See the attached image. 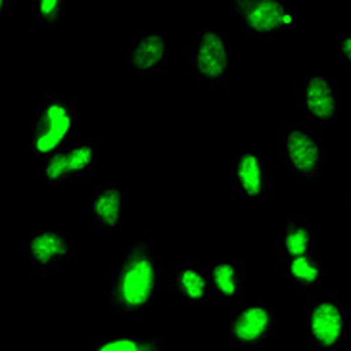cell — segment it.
<instances>
[{
  "label": "cell",
  "mask_w": 351,
  "mask_h": 351,
  "mask_svg": "<svg viewBox=\"0 0 351 351\" xmlns=\"http://www.w3.org/2000/svg\"><path fill=\"white\" fill-rule=\"evenodd\" d=\"M162 261L152 242L136 240L108 269V300L123 319H148L162 285Z\"/></svg>",
  "instance_id": "cell-1"
},
{
  "label": "cell",
  "mask_w": 351,
  "mask_h": 351,
  "mask_svg": "<svg viewBox=\"0 0 351 351\" xmlns=\"http://www.w3.org/2000/svg\"><path fill=\"white\" fill-rule=\"evenodd\" d=\"M79 115L75 102L66 95L50 93L38 106L31 123L29 150L35 160H47L75 141Z\"/></svg>",
  "instance_id": "cell-2"
},
{
  "label": "cell",
  "mask_w": 351,
  "mask_h": 351,
  "mask_svg": "<svg viewBox=\"0 0 351 351\" xmlns=\"http://www.w3.org/2000/svg\"><path fill=\"white\" fill-rule=\"evenodd\" d=\"M305 336L311 351H346L351 346V309L340 295L317 292L305 309Z\"/></svg>",
  "instance_id": "cell-3"
},
{
  "label": "cell",
  "mask_w": 351,
  "mask_h": 351,
  "mask_svg": "<svg viewBox=\"0 0 351 351\" xmlns=\"http://www.w3.org/2000/svg\"><path fill=\"white\" fill-rule=\"evenodd\" d=\"M276 156L280 167L295 182L311 184L323 173L321 136L313 123H282L276 129Z\"/></svg>",
  "instance_id": "cell-4"
},
{
  "label": "cell",
  "mask_w": 351,
  "mask_h": 351,
  "mask_svg": "<svg viewBox=\"0 0 351 351\" xmlns=\"http://www.w3.org/2000/svg\"><path fill=\"white\" fill-rule=\"evenodd\" d=\"M276 309L259 302L232 307L225 321V340L234 351H267L276 342Z\"/></svg>",
  "instance_id": "cell-5"
},
{
  "label": "cell",
  "mask_w": 351,
  "mask_h": 351,
  "mask_svg": "<svg viewBox=\"0 0 351 351\" xmlns=\"http://www.w3.org/2000/svg\"><path fill=\"white\" fill-rule=\"evenodd\" d=\"M186 73L206 90H217L230 79V45L221 31H202L190 48Z\"/></svg>",
  "instance_id": "cell-6"
},
{
  "label": "cell",
  "mask_w": 351,
  "mask_h": 351,
  "mask_svg": "<svg viewBox=\"0 0 351 351\" xmlns=\"http://www.w3.org/2000/svg\"><path fill=\"white\" fill-rule=\"evenodd\" d=\"M237 21L257 43L280 37L292 25V2L288 0H232Z\"/></svg>",
  "instance_id": "cell-7"
},
{
  "label": "cell",
  "mask_w": 351,
  "mask_h": 351,
  "mask_svg": "<svg viewBox=\"0 0 351 351\" xmlns=\"http://www.w3.org/2000/svg\"><path fill=\"white\" fill-rule=\"evenodd\" d=\"M98 144L93 138H75L73 143L47 158L33 171L35 179L48 184L60 182H85L98 163Z\"/></svg>",
  "instance_id": "cell-8"
},
{
  "label": "cell",
  "mask_w": 351,
  "mask_h": 351,
  "mask_svg": "<svg viewBox=\"0 0 351 351\" xmlns=\"http://www.w3.org/2000/svg\"><path fill=\"white\" fill-rule=\"evenodd\" d=\"M31 271L37 276L54 275L77 259V232L37 230L25 242Z\"/></svg>",
  "instance_id": "cell-9"
},
{
  "label": "cell",
  "mask_w": 351,
  "mask_h": 351,
  "mask_svg": "<svg viewBox=\"0 0 351 351\" xmlns=\"http://www.w3.org/2000/svg\"><path fill=\"white\" fill-rule=\"evenodd\" d=\"M295 104L307 115L309 123L328 125L338 119L340 90L336 79L321 73H307L295 81Z\"/></svg>",
  "instance_id": "cell-10"
},
{
  "label": "cell",
  "mask_w": 351,
  "mask_h": 351,
  "mask_svg": "<svg viewBox=\"0 0 351 351\" xmlns=\"http://www.w3.org/2000/svg\"><path fill=\"white\" fill-rule=\"evenodd\" d=\"M230 190L232 196L246 202H259L269 198L275 175L271 173V167L261 154L246 152L238 154L230 165Z\"/></svg>",
  "instance_id": "cell-11"
},
{
  "label": "cell",
  "mask_w": 351,
  "mask_h": 351,
  "mask_svg": "<svg viewBox=\"0 0 351 351\" xmlns=\"http://www.w3.org/2000/svg\"><path fill=\"white\" fill-rule=\"evenodd\" d=\"M163 288L179 304L206 307L213 302L209 288V269L206 263L175 261L169 267Z\"/></svg>",
  "instance_id": "cell-12"
},
{
  "label": "cell",
  "mask_w": 351,
  "mask_h": 351,
  "mask_svg": "<svg viewBox=\"0 0 351 351\" xmlns=\"http://www.w3.org/2000/svg\"><path fill=\"white\" fill-rule=\"evenodd\" d=\"M169 66V37L143 31L125 52V71L131 77H163Z\"/></svg>",
  "instance_id": "cell-13"
},
{
  "label": "cell",
  "mask_w": 351,
  "mask_h": 351,
  "mask_svg": "<svg viewBox=\"0 0 351 351\" xmlns=\"http://www.w3.org/2000/svg\"><path fill=\"white\" fill-rule=\"evenodd\" d=\"M209 288L213 302L237 307L246 295V263L242 261H217L208 265Z\"/></svg>",
  "instance_id": "cell-14"
},
{
  "label": "cell",
  "mask_w": 351,
  "mask_h": 351,
  "mask_svg": "<svg viewBox=\"0 0 351 351\" xmlns=\"http://www.w3.org/2000/svg\"><path fill=\"white\" fill-rule=\"evenodd\" d=\"M278 252L280 256L323 257L321 232L307 217L285 219L278 234Z\"/></svg>",
  "instance_id": "cell-15"
},
{
  "label": "cell",
  "mask_w": 351,
  "mask_h": 351,
  "mask_svg": "<svg viewBox=\"0 0 351 351\" xmlns=\"http://www.w3.org/2000/svg\"><path fill=\"white\" fill-rule=\"evenodd\" d=\"M280 276L290 282L292 288L307 294L321 292L323 286V257L319 256H278Z\"/></svg>",
  "instance_id": "cell-16"
},
{
  "label": "cell",
  "mask_w": 351,
  "mask_h": 351,
  "mask_svg": "<svg viewBox=\"0 0 351 351\" xmlns=\"http://www.w3.org/2000/svg\"><path fill=\"white\" fill-rule=\"evenodd\" d=\"M123 189L115 184H100L93 190L90 221L96 230H115L123 227Z\"/></svg>",
  "instance_id": "cell-17"
},
{
  "label": "cell",
  "mask_w": 351,
  "mask_h": 351,
  "mask_svg": "<svg viewBox=\"0 0 351 351\" xmlns=\"http://www.w3.org/2000/svg\"><path fill=\"white\" fill-rule=\"evenodd\" d=\"M86 351H165V340L144 336H112L98 338Z\"/></svg>",
  "instance_id": "cell-18"
},
{
  "label": "cell",
  "mask_w": 351,
  "mask_h": 351,
  "mask_svg": "<svg viewBox=\"0 0 351 351\" xmlns=\"http://www.w3.org/2000/svg\"><path fill=\"white\" fill-rule=\"evenodd\" d=\"M64 10L56 0H37L31 6V25L37 29H58L62 25Z\"/></svg>",
  "instance_id": "cell-19"
},
{
  "label": "cell",
  "mask_w": 351,
  "mask_h": 351,
  "mask_svg": "<svg viewBox=\"0 0 351 351\" xmlns=\"http://www.w3.org/2000/svg\"><path fill=\"white\" fill-rule=\"evenodd\" d=\"M336 58L343 75H351V33H342L336 40Z\"/></svg>",
  "instance_id": "cell-20"
},
{
  "label": "cell",
  "mask_w": 351,
  "mask_h": 351,
  "mask_svg": "<svg viewBox=\"0 0 351 351\" xmlns=\"http://www.w3.org/2000/svg\"><path fill=\"white\" fill-rule=\"evenodd\" d=\"M348 206H350V211H351V189H350V194H348Z\"/></svg>",
  "instance_id": "cell-21"
}]
</instances>
